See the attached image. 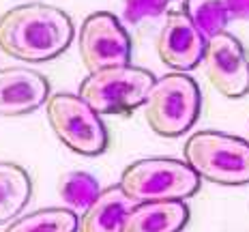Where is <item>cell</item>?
I'll return each mask as SVG.
<instances>
[{
	"label": "cell",
	"instance_id": "1",
	"mask_svg": "<svg viewBox=\"0 0 249 232\" xmlns=\"http://www.w3.org/2000/svg\"><path fill=\"white\" fill-rule=\"evenodd\" d=\"M71 41L73 22L52 4H18L0 15V50L11 58L45 63L60 56Z\"/></svg>",
	"mask_w": 249,
	"mask_h": 232
},
{
	"label": "cell",
	"instance_id": "3",
	"mask_svg": "<svg viewBox=\"0 0 249 232\" xmlns=\"http://www.w3.org/2000/svg\"><path fill=\"white\" fill-rule=\"evenodd\" d=\"M185 161L200 178L219 185L249 183V142L221 131H198L185 142Z\"/></svg>",
	"mask_w": 249,
	"mask_h": 232
},
{
	"label": "cell",
	"instance_id": "2",
	"mask_svg": "<svg viewBox=\"0 0 249 232\" xmlns=\"http://www.w3.org/2000/svg\"><path fill=\"white\" fill-rule=\"evenodd\" d=\"M200 106L202 97L196 80L183 71H174L153 82L144 101V116L157 136L176 138L194 127Z\"/></svg>",
	"mask_w": 249,
	"mask_h": 232
},
{
	"label": "cell",
	"instance_id": "9",
	"mask_svg": "<svg viewBox=\"0 0 249 232\" xmlns=\"http://www.w3.org/2000/svg\"><path fill=\"white\" fill-rule=\"evenodd\" d=\"M206 39L185 9L165 15V24L157 39V54L174 71H189L202 63Z\"/></svg>",
	"mask_w": 249,
	"mask_h": 232
},
{
	"label": "cell",
	"instance_id": "13",
	"mask_svg": "<svg viewBox=\"0 0 249 232\" xmlns=\"http://www.w3.org/2000/svg\"><path fill=\"white\" fill-rule=\"evenodd\" d=\"M33 185L24 168L0 161V224L13 219L28 204Z\"/></svg>",
	"mask_w": 249,
	"mask_h": 232
},
{
	"label": "cell",
	"instance_id": "11",
	"mask_svg": "<svg viewBox=\"0 0 249 232\" xmlns=\"http://www.w3.org/2000/svg\"><path fill=\"white\" fill-rule=\"evenodd\" d=\"M189 221L183 200L138 202L123 221L121 232H180Z\"/></svg>",
	"mask_w": 249,
	"mask_h": 232
},
{
	"label": "cell",
	"instance_id": "8",
	"mask_svg": "<svg viewBox=\"0 0 249 232\" xmlns=\"http://www.w3.org/2000/svg\"><path fill=\"white\" fill-rule=\"evenodd\" d=\"M202 67L209 84L228 99H241L249 92V58L241 41L228 33L206 39Z\"/></svg>",
	"mask_w": 249,
	"mask_h": 232
},
{
	"label": "cell",
	"instance_id": "12",
	"mask_svg": "<svg viewBox=\"0 0 249 232\" xmlns=\"http://www.w3.org/2000/svg\"><path fill=\"white\" fill-rule=\"evenodd\" d=\"M136 204L138 202L123 192L121 185L103 189L82 213L77 232H121L124 217Z\"/></svg>",
	"mask_w": 249,
	"mask_h": 232
},
{
	"label": "cell",
	"instance_id": "4",
	"mask_svg": "<svg viewBox=\"0 0 249 232\" xmlns=\"http://www.w3.org/2000/svg\"><path fill=\"white\" fill-rule=\"evenodd\" d=\"M121 189L136 202L185 200L200 189V177L189 163L178 159H140L123 170Z\"/></svg>",
	"mask_w": 249,
	"mask_h": 232
},
{
	"label": "cell",
	"instance_id": "15",
	"mask_svg": "<svg viewBox=\"0 0 249 232\" xmlns=\"http://www.w3.org/2000/svg\"><path fill=\"white\" fill-rule=\"evenodd\" d=\"M99 183L88 172H69L60 178L58 183V196L65 204V209L73 211L75 215H82L84 211L95 202L99 196Z\"/></svg>",
	"mask_w": 249,
	"mask_h": 232
},
{
	"label": "cell",
	"instance_id": "7",
	"mask_svg": "<svg viewBox=\"0 0 249 232\" xmlns=\"http://www.w3.org/2000/svg\"><path fill=\"white\" fill-rule=\"evenodd\" d=\"M77 48L88 73L129 65L131 58V41L127 30L112 13L106 11L92 13L84 19L77 37Z\"/></svg>",
	"mask_w": 249,
	"mask_h": 232
},
{
	"label": "cell",
	"instance_id": "6",
	"mask_svg": "<svg viewBox=\"0 0 249 232\" xmlns=\"http://www.w3.org/2000/svg\"><path fill=\"white\" fill-rule=\"evenodd\" d=\"M48 121L58 140L73 153L101 155L107 148V129L99 112H95L80 95L56 92L48 97Z\"/></svg>",
	"mask_w": 249,
	"mask_h": 232
},
{
	"label": "cell",
	"instance_id": "14",
	"mask_svg": "<svg viewBox=\"0 0 249 232\" xmlns=\"http://www.w3.org/2000/svg\"><path fill=\"white\" fill-rule=\"evenodd\" d=\"M4 232H77V215L69 209H43L19 217Z\"/></svg>",
	"mask_w": 249,
	"mask_h": 232
},
{
	"label": "cell",
	"instance_id": "5",
	"mask_svg": "<svg viewBox=\"0 0 249 232\" xmlns=\"http://www.w3.org/2000/svg\"><path fill=\"white\" fill-rule=\"evenodd\" d=\"M155 75L142 67L121 65L95 71L80 84L77 95L99 114H121L144 106Z\"/></svg>",
	"mask_w": 249,
	"mask_h": 232
},
{
	"label": "cell",
	"instance_id": "18",
	"mask_svg": "<svg viewBox=\"0 0 249 232\" xmlns=\"http://www.w3.org/2000/svg\"><path fill=\"white\" fill-rule=\"evenodd\" d=\"M228 22L234 19H249V0H221Z\"/></svg>",
	"mask_w": 249,
	"mask_h": 232
},
{
	"label": "cell",
	"instance_id": "16",
	"mask_svg": "<svg viewBox=\"0 0 249 232\" xmlns=\"http://www.w3.org/2000/svg\"><path fill=\"white\" fill-rule=\"evenodd\" d=\"M185 11L189 13V18L194 19L200 33L204 35V39L224 33L228 24L221 0H185Z\"/></svg>",
	"mask_w": 249,
	"mask_h": 232
},
{
	"label": "cell",
	"instance_id": "17",
	"mask_svg": "<svg viewBox=\"0 0 249 232\" xmlns=\"http://www.w3.org/2000/svg\"><path fill=\"white\" fill-rule=\"evenodd\" d=\"M176 9V0H124V19L129 24H140L144 19L168 15Z\"/></svg>",
	"mask_w": 249,
	"mask_h": 232
},
{
	"label": "cell",
	"instance_id": "10",
	"mask_svg": "<svg viewBox=\"0 0 249 232\" xmlns=\"http://www.w3.org/2000/svg\"><path fill=\"white\" fill-rule=\"evenodd\" d=\"M50 84L41 73L24 67L0 69V116H22L43 106Z\"/></svg>",
	"mask_w": 249,
	"mask_h": 232
}]
</instances>
